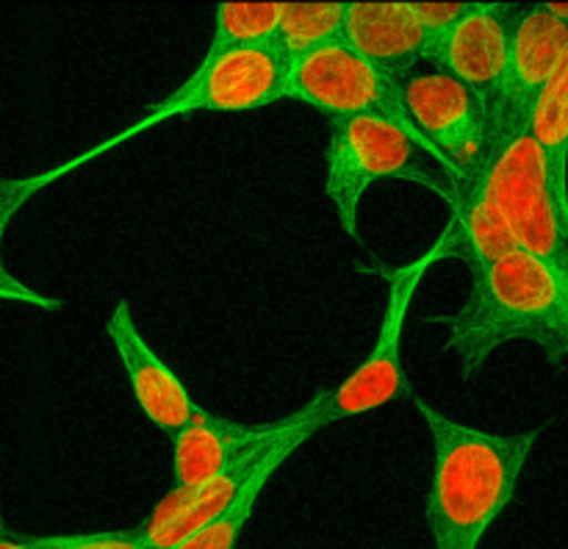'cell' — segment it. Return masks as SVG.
Segmentation results:
<instances>
[{"instance_id": "obj_6", "label": "cell", "mask_w": 568, "mask_h": 549, "mask_svg": "<svg viewBox=\"0 0 568 549\" xmlns=\"http://www.w3.org/2000/svg\"><path fill=\"white\" fill-rule=\"evenodd\" d=\"M469 177L505 216L516 247L568 266V222L560 214L547 161L530 128L494 133L480 170Z\"/></svg>"}, {"instance_id": "obj_20", "label": "cell", "mask_w": 568, "mask_h": 549, "mask_svg": "<svg viewBox=\"0 0 568 549\" xmlns=\"http://www.w3.org/2000/svg\"><path fill=\"white\" fill-rule=\"evenodd\" d=\"M471 3L475 0H408V9L416 17V22L436 39L453 26H458L469 14Z\"/></svg>"}, {"instance_id": "obj_8", "label": "cell", "mask_w": 568, "mask_h": 549, "mask_svg": "<svg viewBox=\"0 0 568 549\" xmlns=\"http://www.w3.org/2000/svg\"><path fill=\"white\" fill-rule=\"evenodd\" d=\"M403 94L410 120L438 153V166L449 183L475 175L491 136L486 100L442 70L405 75Z\"/></svg>"}, {"instance_id": "obj_11", "label": "cell", "mask_w": 568, "mask_h": 549, "mask_svg": "<svg viewBox=\"0 0 568 549\" xmlns=\"http://www.w3.org/2000/svg\"><path fill=\"white\" fill-rule=\"evenodd\" d=\"M516 6L505 0H475L469 14L433 39L427 61L491 100L503 83L510 55V22Z\"/></svg>"}, {"instance_id": "obj_19", "label": "cell", "mask_w": 568, "mask_h": 549, "mask_svg": "<svg viewBox=\"0 0 568 549\" xmlns=\"http://www.w3.org/2000/svg\"><path fill=\"white\" fill-rule=\"evenodd\" d=\"M281 17L283 3H216L214 31L205 53L272 44L281 28Z\"/></svg>"}, {"instance_id": "obj_15", "label": "cell", "mask_w": 568, "mask_h": 549, "mask_svg": "<svg viewBox=\"0 0 568 549\" xmlns=\"http://www.w3.org/2000/svg\"><path fill=\"white\" fill-rule=\"evenodd\" d=\"M447 231L453 233L455 258L466 261L471 272H480L514 253L516 238L497 205L486 197L475 177H460L453 183Z\"/></svg>"}, {"instance_id": "obj_9", "label": "cell", "mask_w": 568, "mask_h": 549, "mask_svg": "<svg viewBox=\"0 0 568 549\" xmlns=\"http://www.w3.org/2000/svg\"><path fill=\"white\" fill-rule=\"evenodd\" d=\"M568 50V26L547 9V3L516 6L510 22V55L503 83L488 100L494 133L525 128L538 94ZM488 136V139H491Z\"/></svg>"}, {"instance_id": "obj_17", "label": "cell", "mask_w": 568, "mask_h": 549, "mask_svg": "<svg viewBox=\"0 0 568 549\" xmlns=\"http://www.w3.org/2000/svg\"><path fill=\"white\" fill-rule=\"evenodd\" d=\"M347 3L322 0V3H283L281 28L275 33V48L288 61L316 53L331 44H342Z\"/></svg>"}, {"instance_id": "obj_5", "label": "cell", "mask_w": 568, "mask_h": 549, "mask_svg": "<svg viewBox=\"0 0 568 549\" xmlns=\"http://www.w3.org/2000/svg\"><path fill=\"white\" fill-rule=\"evenodd\" d=\"M455 258L453 233L447 225L436 236V242L416 255L414 261L399 266H377V272L386 281V305H383L381 331L375 344L366 353V358L344 377L338 386L325 388L316 394V427H327L333 421L349 419V416H364L369 410L383 408L408 388L403 366V342L405 325H408L410 303L419 292L422 281L438 261Z\"/></svg>"}, {"instance_id": "obj_18", "label": "cell", "mask_w": 568, "mask_h": 549, "mask_svg": "<svg viewBox=\"0 0 568 549\" xmlns=\"http://www.w3.org/2000/svg\"><path fill=\"white\" fill-rule=\"evenodd\" d=\"M42 189H48L42 181V172H33V175L26 177L0 175V299H3V303L33 305V308L42 311H61L64 303H61L59 297H48V294L31 288L26 281H20L3 261L6 227L11 225V220H14Z\"/></svg>"}, {"instance_id": "obj_13", "label": "cell", "mask_w": 568, "mask_h": 549, "mask_svg": "<svg viewBox=\"0 0 568 549\" xmlns=\"http://www.w3.org/2000/svg\"><path fill=\"white\" fill-rule=\"evenodd\" d=\"M342 44L405 78L427 61L433 37L410 14L408 0H358L347 3Z\"/></svg>"}, {"instance_id": "obj_1", "label": "cell", "mask_w": 568, "mask_h": 549, "mask_svg": "<svg viewBox=\"0 0 568 549\" xmlns=\"http://www.w3.org/2000/svg\"><path fill=\"white\" fill-rule=\"evenodd\" d=\"M405 394L433 441V475L425 497L433 549H480L494 521L514 502L521 471L544 427L488 433L455 421L410 383Z\"/></svg>"}, {"instance_id": "obj_10", "label": "cell", "mask_w": 568, "mask_h": 549, "mask_svg": "<svg viewBox=\"0 0 568 549\" xmlns=\"http://www.w3.org/2000/svg\"><path fill=\"white\" fill-rule=\"evenodd\" d=\"M105 336L120 358L133 399L150 425L166 436H178L192 421L200 405L189 394L186 383L175 369L150 347L133 316L131 303L120 297L105 319Z\"/></svg>"}, {"instance_id": "obj_14", "label": "cell", "mask_w": 568, "mask_h": 549, "mask_svg": "<svg viewBox=\"0 0 568 549\" xmlns=\"http://www.w3.org/2000/svg\"><path fill=\"white\" fill-rule=\"evenodd\" d=\"M288 430L266 449L258 458V464L253 466L250 477L244 480L242 491L233 499L231 508L220 516L211 527H205L203 532L192 538V541L183 543L181 549H236L239 538H242L244 527H247L250 516H253L255 502L264 494V488L270 486V480L275 477V471L303 447L308 438H314L320 433L316 427V397L308 399V405L297 410V414L288 416Z\"/></svg>"}, {"instance_id": "obj_2", "label": "cell", "mask_w": 568, "mask_h": 549, "mask_svg": "<svg viewBox=\"0 0 568 549\" xmlns=\"http://www.w3.org/2000/svg\"><path fill=\"white\" fill-rule=\"evenodd\" d=\"M438 322L464 377H475L497 349L530 342L549 364L568 355V266L514 250L471 272L464 303Z\"/></svg>"}, {"instance_id": "obj_4", "label": "cell", "mask_w": 568, "mask_h": 549, "mask_svg": "<svg viewBox=\"0 0 568 549\" xmlns=\"http://www.w3.org/2000/svg\"><path fill=\"white\" fill-rule=\"evenodd\" d=\"M425 150L394 122L375 116L331 120L325 148V194L338 225L353 242H361V203L369 186L381 181H405L453 200V183L444 172L427 166Z\"/></svg>"}, {"instance_id": "obj_22", "label": "cell", "mask_w": 568, "mask_h": 549, "mask_svg": "<svg viewBox=\"0 0 568 549\" xmlns=\"http://www.w3.org/2000/svg\"><path fill=\"white\" fill-rule=\"evenodd\" d=\"M11 530H14V527H11V525H9V521H6V519H3V516H0V538H3V536H9V532H11Z\"/></svg>"}, {"instance_id": "obj_21", "label": "cell", "mask_w": 568, "mask_h": 549, "mask_svg": "<svg viewBox=\"0 0 568 549\" xmlns=\"http://www.w3.org/2000/svg\"><path fill=\"white\" fill-rule=\"evenodd\" d=\"M544 3H547V9L552 11L555 17H560L568 26V0H544Z\"/></svg>"}, {"instance_id": "obj_7", "label": "cell", "mask_w": 568, "mask_h": 549, "mask_svg": "<svg viewBox=\"0 0 568 549\" xmlns=\"http://www.w3.org/2000/svg\"><path fill=\"white\" fill-rule=\"evenodd\" d=\"M286 100H297L331 120L375 116V120L394 122L405 133H410L427 155L438 161L436 150L427 144V139L410 120L403 78L388 72L386 67L372 64L347 44H331V48L288 61Z\"/></svg>"}, {"instance_id": "obj_16", "label": "cell", "mask_w": 568, "mask_h": 549, "mask_svg": "<svg viewBox=\"0 0 568 549\" xmlns=\"http://www.w3.org/2000/svg\"><path fill=\"white\" fill-rule=\"evenodd\" d=\"M527 128L541 148L555 200L568 222V50L538 94Z\"/></svg>"}, {"instance_id": "obj_12", "label": "cell", "mask_w": 568, "mask_h": 549, "mask_svg": "<svg viewBox=\"0 0 568 549\" xmlns=\"http://www.w3.org/2000/svg\"><path fill=\"white\" fill-rule=\"evenodd\" d=\"M288 430V416L266 425H242L200 405L186 427L172 436V475L178 488H197L216 480L250 453Z\"/></svg>"}, {"instance_id": "obj_3", "label": "cell", "mask_w": 568, "mask_h": 549, "mask_svg": "<svg viewBox=\"0 0 568 549\" xmlns=\"http://www.w3.org/2000/svg\"><path fill=\"white\" fill-rule=\"evenodd\" d=\"M286 75L288 59L275 44H261V48H236L225 53H205L192 70V75L178 83L164 100L153 105L144 116L131 122L128 128L116 131L114 136L103 139L94 148L61 161V164L44 170V181L55 183L59 177L81 170L89 161L100 159L109 150L153 131L161 122L172 116L197 114V111H216V114H244V111H258L266 105H275L286 100Z\"/></svg>"}]
</instances>
